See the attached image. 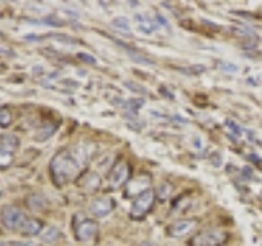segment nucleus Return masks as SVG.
I'll return each mask as SVG.
<instances>
[{"label":"nucleus","mask_w":262,"mask_h":246,"mask_svg":"<svg viewBox=\"0 0 262 246\" xmlns=\"http://www.w3.org/2000/svg\"><path fill=\"white\" fill-rule=\"evenodd\" d=\"M82 166L74 159V156L71 154V151H59L54 154V158L51 159V176L56 186H64L68 184L69 180L77 174L79 169Z\"/></svg>","instance_id":"f257e3e1"},{"label":"nucleus","mask_w":262,"mask_h":246,"mask_svg":"<svg viewBox=\"0 0 262 246\" xmlns=\"http://www.w3.org/2000/svg\"><path fill=\"white\" fill-rule=\"evenodd\" d=\"M0 220H2V225L7 230H10V232H20L27 217H25L21 209L15 207V205H5L2 212H0Z\"/></svg>","instance_id":"f03ea898"},{"label":"nucleus","mask_w":262,"mask_h":246,"mask_svg":"<svg viewBox=\"0 0 262 246\" xmlns=\"http://www.w3.org/2000/svg\"><path fill=\"white\" fill-rule=\"evenodd\" d=\"M156 199V194L151 189H147L143 194H139L135 202H133V207H131V217L133 218H143L147 212L152 209V203Z\"/></svg>","instance_id":"7ed1b4c3"},{"label":"nucleus","mask_w":262,"mask_h":246,"mask_svg":"<svg viewBox=\"0 0 262 246\" xmlns=\"http://www.w3.org/2000/svg\"><path fill=\"white\" fill-rule=\"evenodd\" d=\"M226 233L221 230H208V232L199 233L193 240V246H221L226 243Z\"/></svg>","instance_id":"20e7f679"},{"label":"nucleus","mask_w":262,"mask_h":246,"mask_svg":"<svg viewBox=\"0 0 262 246\" xmlns=\"http://www.w3.org/2000/svg\"><path fill=\"white\" fill-rule=\"evenodd\" d=\"M128 177H129V168H128L126 161H118L113 166V169L110 171L108 182L112 187H120L128 182Z\"/></svg>","instance_id":"39448f33"},{"label":"nucleus","mask_w":262,"mask_h":246,"mask_svg":"<svg viewBox=\"0 0 262 246\" xmlns=\"http://www.w3.org/2000/svg\"><path fill=\"white\" fill-rule=\"evenodd\" d=\"M115 209V200L112 197H97L90 202V212L95 217H106Z\"/></svg>","instance_id":"423d86ee"},{"label":"nucleus","mask_w":262,"mask_h":246,"mask_svg":"<svg viewBox=\"0 0 262 246\" xmlns=\"http://www.w3.org/2000/svg\"><path fill=\"white\" fill-rule=\"evenodd\" d=\"M98 232V225L95 220H82L76 228V238L79 241H90Z\"/></svg>","instance_id":"0eeeda50"},{"label":"nucleus","mask_w":262,"mask_h":246,"mask_svg":"<svg viewBox=\"0 0 262 246\" xmlns=\"http://www.w3.org/2000/svg\"><path fill=\"white\" fill-rule=\"evenodd\" d=\"M195 228H196V220H193V218L179 220L169 227V235L174 238H184L187 235H190Z\"/></svg>","instance_id":"6e6552de"},{"label":"nucleus","mask_w":262,"mask_h":246,"mask_svg":"<svg viewBox=\"0 0 262 246\" xmlns=\"http://www.w3.org/2000/svg\"><path fill=\"white\" fill-rule=\"evenodd\" d=\"M20 148V138L12 133H2L0 135V151L13 156L15 151Z\"/></svg>","instance_id":"1a4fd4ad"},{"label":"nucleus","mask_w":262,"mask_h":246,"mask_svg":"<svg viewBox=\"0 0 262 246\" xmlns=\"http://www.w3.org/2000/svg\"><path fill=\"white\" fill-rule=\"evenodd\" d=\"M149 189V176H139L135 177V180H131L126 187V195L133 197V195H139L143 194L144 191Z\"/></svg>","instance_id":"9d476101"},{"label":"nucleus","mask_w":262,"mask_h":246,"mask_svg":"<svg viewBox=\"0 0 262 246\" xmlns=\"http://www.w3.org/2000/svg\"><path fill=\"white\" fill-rule=\"evenodd\" d=\"M135 22H136V27L138 30L143 33V35H152L158 28V23L154 20H151L149 16L144 15V13H136L135 15Z\"/></svg>","instance_id":"9b49d317"},{"label":"nucleus","mask_w":262,"mask_h":246,"mask_svg":"<svg viewBox=\"0 0 262 246\" xmlns=\"http://www.w3.org/2000/svg\"><path fill=\"white\" fill-rule=\"evenodd\" d=\"M43 230H45V225H43V221H41V220H38V218H27L20 232L25 236H36V235H41Z\"/></svg>","instance_id":"f8f14e48"},{"label":"nucleus","mask_w":262,"mask_h":246,"mask_svg":"<svg viewBox=\"0 0 262 246\" xmlns=\"http://www.w3.org/2000/svg\"><path fill=\"white\" fill-rule=\"evenodd\" d=\"M59 238H61V230L57 227H53V225L46 227L39 235V240L45 244H54V243L59 241Z\"/></svg>","instance_id":"ddd939ff"},{"label":"nucleus","mask_w":262,"mask_h":246,"mask_svg":"<svg viewBox=\"0 0 262 246\" xmlns=\"http://www.w3.org/2000/svg\"><path fill=\"white\" fill-rule=\"evenodd\" d=\"M27 203H28V207L31 210H35V212H41V210H45L46 209V199H45V195H41V194H31L28 195V199H27Z\"/></svg>","instance_id":"4468645a"},{"label":"nucleus","mask_w":262,"mask_h":246,"mask_svg":"<svg viewBox=\"0 0 262 246\" xmlns=\"http://www.w3.org/2000/svg\"><path fill=\"white\" fill-rule=\"evenodd\" d=\"M57 125H54V123H45V125H41L36 131L35 135V139L36 141H46L48 138H51L54 135Z\"/></svg>","instance_id":"2eb2a0df"},{"label":"nucleus","mask_w":262,"mask_h":246,"mask_svg":"<svg viewBox=\"0 0 262 246\" xmlns=\"http://www.w3.org/2000/svg\"><path fill=\"white\" fill-rule=\"evenodd\" d=\"M82 187H84L87 192L97 191V189L100 187V177H98V174H95V172H89L84 177V180H82Z\"/></svg>","instance_id":"dca6fc26"},{"label":"nucleus","mask_w":262,"mask_h":246,"mask_svg":"<svg viewBox=\"0 0 262 246\" xmlns=\"http://www.w3.org/2000/svg\"><path fill=\"white\" fill-rule=\"evenodd\" d=\"M112 27L128 35L129 33V20L126 18V16H117V18L112 20Z\"/></svg>","instance_id":"f3484780"},{"label":"nucleus","mask_w":262,"mask_h":246,"mask_svg":"<svg viewBox=\"0 0 262 246\" xmlns=\"http://www.w3.org/2000/svg\"><path fill=\"white\" fill-rule=\"evenodd\" d=\"M12 120H13L12 112L8 110L7 107H2V109H0V127H4V128L10 127L12 125Z\"/></svg>","instance_id":"a211bd4d"},{"label":"nucleus","mask_w":262,"mask_h":246,"mask_svg":"<svg viewBox=\"0 0 262 246\" xmlns=\"http://www.w3.org/2000/svg\"><path fill=\"white\" fill-rule=\"evenodd\" d=\"M172 194V186L169 182H162L158 189V197H159V200H167L169 197Z\"/></svg>","instance_id":"6ab92c4d"},{"label":"nucleus","mask_w":262,"mask_h":246,"mask_svg":"<svg viewBox=\"0 0 262 246\" xmlns=\"http://www.w3.org/2000/svg\"><path fill=\"white\" fill-rule=\"evenodd\" d=\"M144 105V100L143 98H131V100H128L125 104V109L126 112H131V113H136L139 110V107Z\"/></svg>","instance_id":"aec40b11"},{"label":"nucleus","mask_w":262,"mask_h":246,"mask_svg":"<svg viewBox=\"0 0 262 246\" xmlns=\"http://www.w3.org/2000/svg\"><path fill=\"white\" fill-rule=\"evenodd\" d=\"M128 54L133 57V61L136 63H141V64H152L151 59H147V57L141 53H138V51H131V49H128Z\"/></svg>","instance_id":"412c9836"},{"label":"nucleus","mask_w":262,"mask_h":246,"mask_svg":"<svg viewBox=\"0 0 262 246\" xmlns=\"http://www.w3.org/2000/svg\"><path fill=\"white\" fill-rule=\"evenodd\" d=\"M12 159H13V156H10V154H7V153H2L0 151V168H7V166H10V162H12Z\"/></svg>","instance_id":"4be33fe9"},{"label":"nucleus","mask_w":262,"mask_h":246,"mask_svg":"<svg viewBox=\"0 0 262 246\" xmlns=\"http://www.w3.org/2000/svg\"><path fill=\"white\" fill-rule=\"evenodd\" d=\"M226 127L231 130V131H234L236 135H241L243 133V130H241V127L239 125H236V123L233 121V120H226Z\"/></svg>","instance_id":"5701e85b"},{"label":"nucleus","mask_w":262,"mask_h":246,"mask_svg":"<svg viewBox=\"0 0 262 246\" xmlns=\"http://www.w3.org/2000/svg\"><path fill=\"white\" fill-rule=\"evenodd\" d=\"M79 57L82 61H85V63H89V64H97V59L94 56H90V54H85V53H79Z\"/></svg>","instance_id":"b1692460"},{"label":"nucleus","mask_w":262,"mask_h":246,"mask_svg":"<svg viewBox=\"0 0 262 246\" xmlns=\"http://www.w3.org/2000/svg\"><path fill=\"white\" fill-rule=\"evenodd\" d=\"M220 68L223 69V71H229V72H236L237 68L234 64H229V63H220Z\"/></svg>","instance_id":"393cba45"},{"label":"nucleus","mask_w":262,"mask_h":246,"mask_svg":"<svg viewBox=\"0 0 262 246\" xmlns=\"http://www.w3.org/2000/svg\"><path fill=\"white\" fill-rule=\"evenodd\" d=\"M10 246H36L33 241H12Z\"/></svg>","instance_id":"a878e982"},{"label":"nucleus","mask_w":262,"mask_h":246,"mask_svg":"<svg viewBox=\"0 0 262 246\" xmlns=\"http://www.w3.org/2000/svg\"><path fill=\"white\" fill-rule=\"evenodd\" d=\"M156 20H158V22H156L158 25H164V27H169V25H167V22H166V18H164V16H161V15H156Z\"/></svg>","instance_id":"bb28decb"},{"label":"nucleus","mask_w":262,"mask_h":246,"mask_svg":"<svg viewBox=\"0 0 262 246\" xmlns=\"http://www.w3.org/2000/svg\"><path fill=\"white\" fill-rule=\"evenodd\" d=\"M139 246H156L154 243H151V241H144V243H141Z\"/></svg>","instance_id":"cd10ccee"},{"label":"nucleus","mask_w":262,"mask_h":246,"mask_svg":"<svg viewBox=\"0 0 262 246\" xmlns=\"http://www.w3.org/2000/svg\"><path fill=\"white\" fill-rule=\"evenodd\" d=\"M0 246H10V244H8L7 241H2V240H0Z\"/></svg>","instance_id":"c85d7f7f"}]
</instances>
